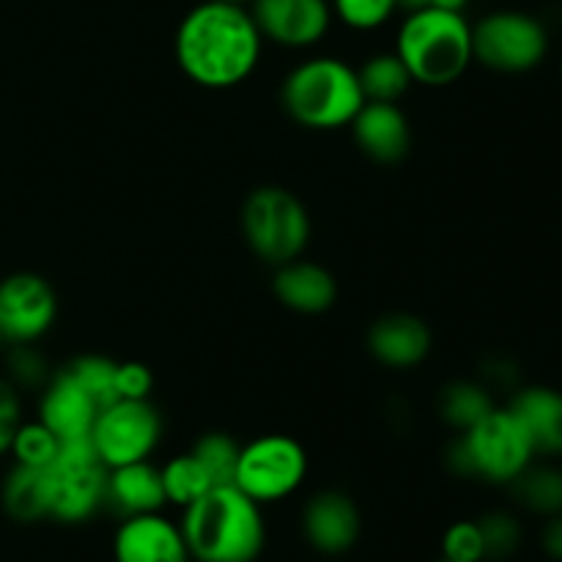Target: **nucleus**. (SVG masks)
<instances>
[{"instance_id":"1","label":"nucleus","mask_w":562,"mask_h":562,"mask_svg":"<svg viewBox=\"0 0 562 562\" xmlns=\"http://www.w3.org/2000/svg\"><path fill=\"white\" fill-rule=\"evenodd\" d=\"M261 31L247 5L201 0L176 25L173 55L181 75L209 91H231L250 80L263 58Z\"/></svg>"},{"instance_id":"2","label":"nucleus","mask_w":562,"mask_h":562,"mask_svg":"<svg viewBox=\"0 0 562 562\" xmlns=\"http://www.w3.org/2000/svg\"><path fill=\"white\" fill-rule=\"evenodd\" d=\"M179 527L192 562H258L269 541L263 508L234 483L209 488L181 510Z\"/></svg>"},{"instance_id":"3","label":"nucleus","mask_w":562,"mask_h":562,"mask_svg":"<svg viewBox=\"0 0 562 562\" xmlns=\"http://www.w3.org/2000/svg\"><path fill=\"white\" fill-rule=\"evenodd\" d=\"M393 49L415 82L428 88L453 86L475 64L472 22L464 11L434 5L406 9L395 27Z\"/></svg>"},{"instance_id":"4","label":"nucleus","mask_w":562,"mask_h":562,"mask_svg":"<svg viewBox=\"0 0 562 562\" xmlns=\"http://www.w3.org/2000/svg\"><path fill=\"white\" fill-rule=\"evenodd\" d=\"M280 104L302 130L335 132L355 121L366 104L357 66L340 55L316 53L285 71L280 82Z\"/></svg>"},{"instance_id":"5","label":"nucleus","mask_w":562,"mask_h":562,"mask_svg":"<svg viewBox=\"0 0 562 562\" xmlns=\"http://www.w3.org/2000/svg\"><path fill=\"white\" fill-rule=\"evenodd\" d=\"M445 459L459 477L510 486L536 461V450L508 406H494L483 420L456 434Z\"/></svg>"},{"instance_id":"6","label":"nucleus","mask_w":562,"mask_h":562,"mask_svg":"<svg viewBox=\"0 0 562 562\" xmlns=\"http://www.w3.org/2000/svg\"><path fill=\"white\" fill-rule=\"evenodd\" d=\"M239 225L247 250L272 269L305 256L313 236L305 201L280 184L256 187L241 203Z\"/></svg>"},{"instance_id":"7","label":"nucleus","mask_w":562,"mask_h":562,"mask_svg":"<svg viewBox=\"0 0 562 562\" xmlns=\"http://www.w3.org/2000/svg\"><path fill=\"white\" fill-rule=\"evenodd\" d=\"M47 521L80 527L97 519L108 499V467L91 442L60 445V453L44 470Z\"/></svg>"},{"instance_id":"8","label":"nucleus","mask_w":562,"mask_h":562,"mask_svg":"<svg viewBox=\"0 0 562 562\" xmlns=\"http://www.w3.org/2000/svg\"><path fill=\"white\" fill-rule=\"evenodd\" d=\"M311 475V456L289 434H263L241 445L234 486L261 508L296 497Z\"/></svg>"},{"instance_id":"9","label":"nucleus","mask_w":562,"mask_h":562,"mask_svg":"<svg viewBox=\"0 0 562 562\" xmlns=\"http://www.w3.org/2000/svg\"><path fill=\"white\" fill-rule=\"evenodd\" d=\"M549 53V31L538 16L519 9H497L472 22V55L483 69L525 75Z\"/></svg>"},{"instance_id":"10","label":"nucleus","mask_w":562,"mask_h":562,"mask_svg":"<svg viewBox=\"0 0 562 562\" xmlns=\"http://www.w3.org/2000/svg\"><path fill=\"white\" fill-rule=\"evenodd\" d=\"M165 420L151 398H115L102 406L91 431V445L108 470L148 461L162 445Z\"/></svg>"},{"instance_id":"11","label":"nucleus","mask_w":562,"mask_h":562,"mask_svg":"<svg viewBox=\"0 0 562 562\" xmlns=\"http://www.w3.org/2000/svg\"><path fill=\"white\" fill-rule=\"evenodd\" d=\"M60 302L44 274L11 272L0 278V333L5 346L42 344L58 322Z\"/></svg>"},{"instance_id":"12","label":"nucleus","mask_w":562,"mask_h":562,"mask_svg":"<svg viewBox=\"0 0 562 562\" xmlns=\"http://www.w3.org/2000/svg\"><path fill=\"white\" fill-rule=\"evenodd\" d=\"M300 532L307 549L322 558H344L362 538V510L340 488H322L302 503Z\"/></svg>"},{"instance_id":"13","label":"nucleus","mask_w":562,"mask_h":562,"mask_svg":"<svg viewBox=\"0 0 562 562\" xmlns=\"http://www.w3.org/2000/svg\"><path fill=\"white\" fill-rule=\"evenodd\" d=\"M250 14L263 42L294 53L318 47L335 25L329 0H256Z\"/></svg>"},{"instance_id":"14","label":"nucleus","mask_w":562,"mask_h":562,"mask_svg":"<svg viewBox=\"0 0 562 562\" xmlns=\"http://www.w3.org/2000/svg\"><path fill=\"white\" fill-rule=\"evenodd\" d=\"M102 406L91 393L75 379L69 368H58L49 373L47 384L38 390L36 420H42L60 445L91 442L93 423Z\"/></svg>"},{"instance_id":"15","label":"nucleus","mask_w":562,"mask_h":562,"mask_svg":"<svg viewBox=\"0 0 562 562\" xmlns=\"http://www.w3.org/2000/svg\"><path fill=\"white\" fill-rule=\"evenodd\" d=\"M113 562H192L179 519H170L165 510L146 516L119 519L110 541Z\"/></svg>"},{"instance_id":"16","label":"nucleus","mask_w":562,"mask_h":562,"mask_svg":"<svg viewBox=\"0 0 562 562\" xmlns=\"http://www.w3.org/2000/svg\"><path fill=\"white\" fill-rule=\"evenodd\" d=\"M434 349L431 327L412 313H384L368 329V351L390 371H415Z\"/></svg>"},{"instance_id":"17","label":"nucleus","mask_w":562,"mask_h":562,"mask_svg":"<svg viewBox=\"0 0 562 562\" xmlns=\"http://www.w3.org/2000/svg\"><path fill=\"white\" fill-rule=\"evenodd\" d=\"M357 148L379 165H398L412 151V124L398 102H366L349 124Z\"/></svg>"},{"instance_id":"18","label":"nucleus","mask_w":562,"mask_h":562,"mask_svg":"<svg viewBox=\"0 0 562 562\" xmlns=\"http://www.w3.org/2000/svg\"><path fill=\"white\" fill-rule=\"evenodd\" d=\"M272 294L285 311L300 316H322L338 302V280L324 263L307 261L305 256L274 267Z\"/></svg>"},{"instance_id":"19","label":"nucleus","mask_w":562,"mask_h":562,"mask_svg":"<svg viewBox=\"0 0 562 562\" xmlns=\"http://www.w3.org/2000/svg\"><path fill=\"white\" fill-rule=\"evenodd\" d=\"M510 415L519 420L521 431L530 439L536 459H560L562 456V393L547 384L519 387L508 404Z\"/></svg>"},{"instance_id":"20","label":"nucleus","mask_w":562,"mask_h":562,"mask_svg":"<svg viewBox=\"0 0 562 562\" xmlns=\"http://www.w3.org/2000/svg\"><path fill=\"white\" fill-rule=\"evenodd\" d=\"M165 508H168V499H165L162 472L151 459L108 470L104 510L119 519H132V516L159 514Z\"/></svg>"},{"instance_id":"21","label":"nucleus","mask_w":562,"mask_h":562,"mask_svg":"<svg viewBox=\"0 0 562 562\" xmlns=\"http://www.w3.org/2000/svg\"><path fill=\"white\" fill-rule=\"evenodd\" d=\"M0 510L9 521L33 527L47 521V492H44V470L11 464L0 477Z\"/></svg>"},{"instance_id":"22","label":"nucleus","mask_w":562,"mask_h":562,"mask_svg":"<svg viewBox=\"0 0 562 562\" xmlns=\"http://www.w3.org/2000/svg\"><path fill=\"white\" fill-rule=\"evenodd\" d=\"M357 77H360L366 102H401L409 93V88L415 86L409 69L395 55V49H382V53L368 55L357 66Z\"/></svg>"},{"instance_id":"23","label":"nucleus","mask_w":562,"mask_h":562,"mask_svg":"<svg viewBox=\"0 0 562 562\" xmlns=\"http://www.w3.org/2000/svg\"><path fill=\"white\" fill-rule=\"evenodd\" d=\"M516 503L530 514L549 516L562 514V470L554 464H536L532 461L514 483H510Z\"/></svg>"},{"instance_id":"24","label":"nucleus","mask_w":562,"mask_h":562,"mask_svg":"<svg viewBox=\"0 0 562 562\" xmlns=\"http://www.w3.org/2000/svg\"><path fill=\"white\" fill-rule=\"evenodd\" d=\"M494 406L497 404H494V395L488 393L486 384L470 382V379L450 382L448 387H442V393H439V417H442L450 428H456V434L475 426V423L483 420Z\"/></svg>"},{"instance_id":"25","label":"nucleus","mask_w":562,"mask_h":562,"mask_svg":"<svg viewBox=\"0 0 562 562\" xmlns=\"http://www.w3.org/2000/svg\"><path fill=\"white\" fill-rule=\"evenodd\" d=\"M162 472V486H165V499H168L170 508H190L192 503L203 497L209 488H214V481L209 477V472L203 470L201 461L187 450V453H176L173 459L165 461L159 467Z\"/></svg>"},{"instance_id":"26","label":"nucleus","mask_w":562,"mask_h":562,"mask_svg":"<svg viewBox=\"0 0 562 562\" xmlns=\"http://www.w3.org/2000/svg\"><path fill=\"white\" fill-rule=\"evenodd\" d=\"M60 453V439L44 426L42 420H22V426L16 428L14 442H11L9 459L11 464L31 467V470H47L55 461V456Z\"/></svg>"},{"instance_id":"27","label":"nucleus","mask_w":562,"mask_h":562,"mask_svg":"<svg viewBox=\"0 0 562 562\" xmlns=\"http://www.w3.org/2000/svg\"><path fill=\"white\" fill-rule=\"evenodd\" d=\"M241 442H236L231 434L225 431H206L195 439L190 453L195 456L214 481V486H228L234 483L236 464H239Z\"/></svg>"},{"instance_id":"28","label":"nucleus","mask_w":562,"mask_h":562,"mask_svg":"<svg viewBox=\"0 0 562 562\" xmlns=\"http://www.w3.org/2000/svg\"><path fill=\"white\" fill-rule=\"evenodd\" d=\"M335 22L355 33H373L401 11V0H329Z\"/></svg>"},{"instance_id":"29","label":"nucleus","mask_w":562,"mask_h":562,"mask_svg":"<svg viewBox=\"0 0 562 562\" xmlns=\"http://www.w3.org/2000/svg\"><path fill=\"white\" fill-rule=\"evenodd\" d=\"M3 376L14 384L20 393L27 390H42L49 379V366L44 355L38 351V344H20V346H5L3 349Z\"/></svg>"},{"instance_id":"30","label":"nucleus","mask_w":562,"mask_h":562,"mask_svg":"<svg viewBox=\"0 0 562 562\" xmlns=\"http://www.w3.org/2000/svg\"><path fill=\"white\" fill-rule=\"evenodd\" d=\"M483 536V547H486V560L503 562L510 560L519 552L525 532H521V521L508 510H488L477 519Z\"/></svg>"},{"instance_id":"31","label":"nucleus","mask_w":562,"mask_h":562,"mask_svg":"<svg viewBox=\"0 0 562 562\" xmlns=\"http://www.w3.org/2000/svg\"><path fill=\"white\" fill-rule=\"evenodd\" d=\"M66 368L97 398L99 406H108L110 401L119 398V393H115V371H119V362L110 360V357L80 355L71 362H66Z\"/></svg>"},{"instance_id":"32","label":"nucleus","mask_w":562,"mask_h":562,"mask_svg":"<svg viewBox=\"0 0 562 562\" xmlns=\"http://www.w3.org/2000/svg\"><path fill=\"white\" fill-rule=\"evenodd\" d=\"M439 552L445 562H486V547H483L481 525L477 519H459L442 532Z\"/></svg>"},{"instance_id":"33","label":"nucleus","mask_w":562,"mask_h":562,"mask_svg":"<svg viewBox=\"0 0 562 562\" xmlns=\"http://www.w3.org/2000/svg\"><path fill=\"white\" fill-rule=\"evenodd\" d=\"M25 420V406H22V393L9 382L5 376H0V459H5L14 442L16 428Z\"/></svg>"},{"instance_id":"34","label":"nucleus","mask_w":562,"mask_h":562,"mask_svg":"<svg viewBox=\"0 0 562 562\" xmlns=\"http://www.w3.org/2000/svg\"><path fill=\"white\" fill-rule=\"evenodd\" d=\"M151 368L135 360L119 362V371H115V393H119V398H151Z\"/></svg>"},{"instance_id":"35","label":"nucleus","mask_w":562,"mask_h":562,"mask_svg":"<svg viewBox=\"0 0 562 562\" xmlns=\"http://www.w3.org/2000/svg\"><path fill=\"white\" fill-rule=\"evenodd\" d=\"M541 547L554 562H562V514H554L547 519V527L541 532Z\"/></svg>"},{"instance_id":"36","label":"nucleus","mask_w":562,"mask_h":562,"mask_svg":"<svg viewBox=\"0 0 562 562\" xmlns=\"http://www.w3.org/2000/svg\"><path fill=\"white\" fill-rule=\"evenodd\" d=\"M420 5H434V9L467 11L470 0H401V9H420Z\"/></svg>"},{"instance_id":"37","label":"nucleus","mask_w":562,"mask_h":562,"mask_svg":"<svg viewBox=\"0 0 562 562\" xmlns=\"http://www.w3.org/2000/svg\"><path fill=\"white\" fill-rule=\"evenodd\" d=\"M225 3H236V5H247V9H250L252 3H256V0H225Z\"/></svg>"},{"instance_id":"38","label":"nucleus","mask_w":562,"mask_h":562,"mask_svg":"<svg viewBox=\"0 0 562 562\" xmlns=\"http://www.w3.org/2000/svg\"><path fill=\"white\" fill-rule=\"evenodd\" d=\"M3 349H5V338H3V333H0V357H3Z\"/></svg>"},{"instance_id":"39","label":"nucleus","mask_w":562,"mask_h":562,"mask_svg":"<svg viewBox=\"0 0 562 562\" xmlns=\"http://www.w3.org/2000/svg\"><path fill=\"white\" fill-rule=\"evenodd\" d=\"M560 80H562V58H560Z\"/></svg>"},{"instance_id":"40","label":"nucleus","mask_w":562,"mask_h":562,"mask_svg":"<svg viewBox=\"0 0 562 562\" xmlns=\"http://www.w3.org/2000/svg\"><path fill=\"white\" fill-rule=\"evenodd\" d=\"M439 562H445V560H439Z\"/></svg>"}]
</instances>
